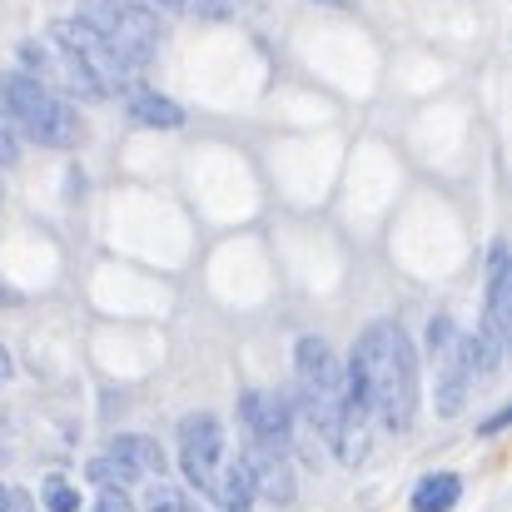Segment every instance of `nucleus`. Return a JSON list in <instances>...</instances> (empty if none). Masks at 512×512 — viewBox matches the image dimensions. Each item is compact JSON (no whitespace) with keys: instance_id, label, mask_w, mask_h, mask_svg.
Returning a JSON list of instances; mask_svg holds the SVG:
<instances>
[{"instance_id":"f257e3e1","label":"nucleus","mask_w":512,"mask_h":512,"mask_svg":"<svg viewBox=\"0 0 512 512\" xmlns=\"http://www.w3.org/2000/svg\"><path fill=\"white\" fill-rule=\"evenodd\" d=\"M343 373L358 383V393H363L378 428H388V433L413 428V413H418V348H413L408 329L398 319L368 324L353 343V358L343 363Z\"/></svg>"},{"instance_id":"f03ea898","label":"nucleus","mask_w":512,"mask_h":512,"mask_svg":"<svg viewBox=\"0 0 512 512\" xmlns=\"http://www.w3.org/2000/svg\"><path fill=\"white\" fill-rule=\"evenodd\" d=\"M0 120L15 125L20 135H30L35 145H55V150H65L85 135L80 120H75V105L25 70L0 75Z\"/></svg>"},{"instance_id":"7ed1b4c3","label":"nucleus","mask_w":512,"mask_h":512,"mask_svg":"<svg viewBox=\"0 0 512 512\" xmlns=\"http://www.w3.org/2000/svg\"><path fill=\"white\" fill-rule=\"evenodd\" d=\"M80 20L95 25L135 70L150 65L160 50V15L145 0H80Z\"/></svg>"},{"instance_id":"20e7f679","label":"nucleus","mask_w":512,"mask_h":512,"mask_svg":"<svg viewBox=\"0 0 512 512\" xmlns=\"http://www.w3.org/2000/svg\"><path fill=\"white\" fill-rule=\"evenodd\" d=\"M50 40L60 45V50H70L85 70H90V80L100 85V95H120V90H130V75H135V65L95 30V25H85L80 15L75 20H55L50 25Z\"/></svg>"},{"instance_id":"39448f33","label":"nucleus","mask_w":512,"mask_h":512,"mask_svg":"<svg viewBox=\"0 0 512 512\" xmlns=\"http://www.w3.org/2000/svg\"><path fill=\"white\" fill-rule=\"evenodd\" d=\"M219 463H224V423L214 413H189L179 423V473L194 483V493L209 498Z\"/></svg>"},{"instance_id":"423d86ee","label":"nucleus","mask_w":512,"mask_h":512,"mask_svg":"<svg viewBox=\"0 0 512 512\" xmlns=\"http://www.w3.org/2000/svg\"><path fill=\"white\" fill-rule=\"evenodd\" d=\"M20 60H25V70L40 80V85H60L65 95H75V100H100V85L90 80V70L70 55V50H60L55 40H25L20 45Z\"/></svg>"},{"instance_id":"0eeeda50","label":"nucleus","mask_w":512,"mask_h":512,"mask_svg":"<svg viewBox=\"0 0 512 512\" xmlns=\"http://www.w3.org/2000/svg\"><path fill=\"white\" fill-rule=\"evenodd\" d=\"M239 418H244V438H249V443H264V448L289 453V443H294L289 393H259V388H249V393L239 398Z\"/></svg>"},{"instance_id":"6e6552de","label":"nucleus","mask_w":512,"mask_h":512,"mask_svg":"<svg viewBox=\"0 0 512 512\" xmlns=\"http://www.w3.org/2000/svg\"><path fill=\"white\" fill-rule=\"evenodd\" d=\"M244 468H249L254 498H264L274 508L294 503V463H289V453L264 448V443H244Z\"/></svg>"},{"instance_id":"1a4fd4ad","label":"nucleus","mask_w":512,"mask_h":512,"mask_svg":"<svg viewBox=\"0 0 512 512\" xmlns=\"http://www.w3.org/2000/svg\"><path fill=\"white\" fill-rule=\"evenodd\" d=\"M483 334L493 343H512V269H508V244L498 239L488 254V314H483Z\"/></svg>"},{"instance_id":"9d476101","label":"nucleus","mask_w":512,"mask_h":512,"mask_svg":"<svg viewBox=\"0 0 512 512\" xmlns=\"http://www.w3.org/2000/svg\"><path fill=\"white\" fill-rule=\"evenodd\" d=\"M438 413L453 418L468 398V383H473V353H468V334H453L438 353Z\"/></svg>"},{"instance_id":"9b49d317","label":"nucleus","mask_w":512,"mask_h":512,"mask_svg":"<svg viewBox=\"0 0 512 512\" xmlns=\"http://www.w3.org/2000/svg\"><path fill=\"white\" fill-rule=\"evenodd\" d=\"M100 453L120 458L135 478H160V473H165V448H160L155 438H145V433H115Z\"/></svg>"},{"instance_id":"f8f14e48","label":"nucleus","mask_w":512,"mask_h":512,"mask_svg":"<svg viewBox=\"0 0 512 512\" xmlns=\"http://www.w3.org/2000/svg\"><path fill=\"white\" fill-rule=\"evenodd\" d=\"M214 508L219 512H249L254 503V483H249V468H244V458H234L229 468L219 463V478H214Z\"/></svg>"},{"instance_id":"ddd939ff","label":"nucleus","mask_w":512,"mask_h":512,"mask_svg":"<svg viewBox=\"0 0 512 512\" xmlns=\"http://www.w3.org/2000/svg\"><path fill=\"white\" fill-rule=\"evenodd\" d=\"M130 120L145 125V130H179L184 110L165 95H155V90H130Z\"/></svg>"},{"instance_id":"4468645a","label":"nucleus","mask_w":512,"mask_h":512,"mask_svg":"<svg viewBox=\"0 0 512 512\" xmlns=\"http://www.w3.org/2000/svg\"><path fill=\"white\" fill-rule=\"evenodd\" d=\"M458 498H463L458 473H428L413 488V512H448V508H458Z\"/></svg>"},{"instance_id":"2eb2a0df","label":"nucleus","mask_w":512,"mask_h":512,"mask_svg":"<svg viewBox=\"0 0 512 512\" xmlns=\"http://www.w3.org/2000/svg\"><path fill=\"white\" fill-rule=\"evenodd\" d=\"M140 508H145V512H204L199 503H194V498H189V493H184V488L160 483V478L145 488V503H140Z\"/></svg>"},{"instance_id":"dca6fc26","label":"nucleus","mask_w":512,"mask_h":512,"mask_svg":"<svg viewBox=\"0 0 512 512\" xmlns=\"http://www.w3.org/2000/svg\"><path fill=\"white\" fill-rule=\"evenodd\" d=\"M85 473H90V483H100V488H105V483H115V488H130V483H135V473H130L120 458H110V453H95Z\"/></svg>"},{"instance_id":"f3484780","label":"nucleus","mask_w":512,"mask_h":512,"mask_svg":"<svg viewBox=\"0 0 512 512\" xmlns=\"http://www.w3.org/2000/svg\"><path fill=\"white\" fill-rule=\"evenodd\" d=\"M40 503L50 512H80V493H75V483H65L60 473H50L45 488H40Z\"/></svg>"},{"instance_id":"a211bd4d","label":"nucleus","mask_w":512,"mask_h":512,"mask_svg":"<svg viewBox=\"0 0 512 512\" xmlns=\"http://www.w3.org/2000/svg\"><path fill=\"white\" fill-rule=\"evenodd\" d=\"M90 512H140V508L130 503V493H125V488L105 483V488H100V498H95V508H90Z\"/></svg>"},{"instance_id":"6ab92c4d","label":"nucleus","mask_w":512,"mask_h":512,"mask_svg":"<svg viewBox=\"0 0 512 512\" xmlns=\"http://www.w3.org/2000/svg\"><path fill=\"white\" fill-rule=\"evenodd\" d=\"M244 0H184V10H194V15H204V20H224V15H234Z\"/></svg>"},{"instance_id":"aec40b11","label":"nucleus","mask_w":512,"mask_h":512,"mask_svg":"<svg viewBox=\"0 0 512 512\" xmlns=\"http://www.w3.org/2000/svg\"><path fill=\"white\" fill-rule=\"evenodd\" d=\"M15 160H20V140H15V135L0 125V170H10Z\"/></svg>"},{"instance_id":"412c9836","label":"nucleus","mask_w":512,"mask_h":512,"mask_svg":"<svg viewBox=\"0 0 512 512\" xmlns=\"http://www.w3.org/2000/svg\"><path fill=\"white\" fill-rule=\"evenodd\" d=\"M508 408H503V413H493V418H488V423H483V433H488V438H493V433H503V428H508Z\"/></svg>"},{"instance_id":"4be33fe9","label":"nucleus","mask_w":512,"mask_h":512,"mask_svg":"<svg viewBox=\"0 0 512 512\" xmlns=\"http://www.w3.org/2000/svg\"><path fill=\"white\" fill-rule=\"evenodd\" d=\"M10 373H15V363H10V353H5V348H0V388H5V383H10Z\"/></svg>"},{"instance_id":"5701e85b","label":"nucleus","mask_w":512,"mask_h":512,"mask_svg":"<svg viewBox=\"0 0 512 512\" xmlns=\"http://www.w3.org/2000/svg\"><path fill=\"white\" fill-rule=\"evenodd\" d=\"M10 512H30V498L25 493H10Z\"/></svg>"},{"instance_id":"b1692460","label":"nucleus","mask_w":512,"mask_h":512,"mask_svg":"<svg viewBox=\"0 0 512 512\" xmlns=\"http://www.w3.org/2000/svg\"><path fill=\"white\" fill-rule=\"evenodd\" d=\"M309 5H334V10H353L358 0H309Z\"/></svg>"},{"instance_id":"393cba45","label":"nucleus","mask_w":512,"mask_h":512,"mask_svg":"<svg viewBox=\"0 0 512 512\" xmlns=\"http://www.w3.org/2000/svg\"><path fill=\"white\" fill-rule=\"evenodd\" d=\"M0 512H10V488H0Z\"/></svg>"},{"instance_id":"a878e982","label":"nucleus","mask_w":512,"mask_h":512,"mask_svg":"<svg viewBox=\"0 0 512 512\" xmlns=\"http://www.w3.org/2000/svg\"><path fill=\"white\" fill-rule=\"evenodd\" d=\"M160 5H165V10H184V0H160Z\"/></svg>"},{"instance_id":"bb28decb","label":"nucleus","mask_w":512,"mask_h":512,"mask_svg":"<svg viewBox=\"0 0 512 512\" xmlns=\"http://www.w3.org/2000/svg\"><path fill=\"white\" fill-rule=\"evenodd\" d=\"M0 204H5V189H0Z\"/></svg>"},{"instance_id":"cd10ccee","label":"nucleus","mask_w":512,"mask_h":512,"mask_svg":"<svg viewBox=\"0 0 512 512\" xmlns=\"http://www.w3.org/2000/svg\"><path fill=\"white\" fill-rule=\"evenodd\" d=\"M0 463H5V453H0Z\"/></svg>"}]
</instances>
